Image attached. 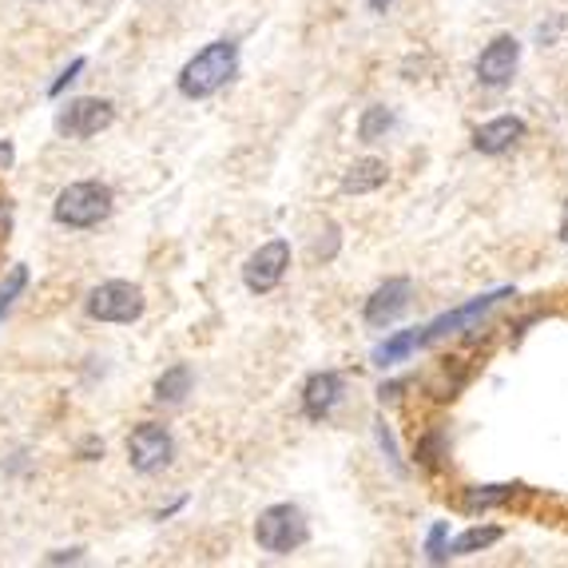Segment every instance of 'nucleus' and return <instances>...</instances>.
Masks as SVG:
<instances>
[{"label": "nucleus", "mask_w": 568, "mask_h": 568, "mask_svg": "<svg viewBox=\"0 0 568 568\" xmlns=\"http://www.w3.org/2000/svg\"><path fill=\"white\" fill-rule=\"evenodd\" d=\"M187 394H191V366H183V362H175V366L163 369L160 378H156V401H163V406H180Z\"/></svg>", "instance_id": "17"}, {"label": "nucleus", "mask_w": 568, "mask_h": 568, "mask_svg": "<svg viewBox=\"0 0 568 568\" xmlns=\"http://www.w3.org/2000/svg\"><path fill=\"white\" fill-rule=\"evenodd\" d=\"M64 560H81V548H68V553H52L49 565H64Z\"/></svg>", "instance_id": "27"}, {"label": "nucleus", "mask_w": 568, "mask_h": 568, "mask_svg": "<svg viewBox=\"0 0 568 568\" xmlns=\"http://www.w3.org/2000/svg\"><path fill=\"white\" fill-rule=\"evenodd\" d=\"M183 505H187V497H180V501H175V505H168V508H160V513H156V517H160V521H168V517H175V513H180V508Z\"/></svg>", "instance_id": "28"}, {"label": "nucleus", "mask_w": 568, "mask_h": 568, "mask_svg": "<svg viewBox=\"0 0 568 568\" xmlns=\"http://www.w3.org/2000/svg\"><path fill=\"white\" fill-rule=\"evenodd\" d=\"M307 540H310V521L307 513H302L299 505H290V501L262 508L259 521H255V545H259L262 553H270V557H290V553H299Z\"/></svg>", "instance_id": "2"}, {"label": "nucleus", "mask_w": 568, "mask_h": 568, "mask_svg": "<svg viewBox=\"0 0 568 568\" xmlns=\"http://www.w3.org/2000/svg\"><path fill=\"white\" fill-rule=\"evenodd\" d=\"M9 231H12V211H9V203L0 200V243L9 239Z\"/></svg>", "instance_id": "25"}, {"label": "nucleus", "mask_w": 568, "mask_h": 568, "mask_svg": "<svg viewBox=\"0 0 568 568\" xmlns=\"http://www.w3.org/2000/svg\"><path fill=\"white\" fill-rule=\"evenodd\" d=\"M394 128H398L394 108H386V104H369V108L358 116V143H382Z\"/></svg>", "instance_id": "16"}, {"label": "nucleus", "mask_w": 568, "mask_h": 568, "mask_svg": "<svg viewBox=\"0 0 568 568\" xmlns=\"http://www.w3.org/2000/svg\"><path fill=\"white\" fill-rule=\"evenodd\" d=\"M521 68V41L517 36H508V32H501V36H493V41L481 49L478 64H473V72H478V84L481 88H508L513 84V76H517Z\"/></svg>", "instance_id": "7"}, {"label": "nucleus", "mask_w": 568, "mask_h": 568, "mask_svg": "<svg viewBox=\"0 0 568 568\" xmlns=\"http://www.w3.org/2000/svg\"><path fill=\"white\" fill-rule=\"evenodd\" d=\"M386 180H389L386 160L366 156V160H354L346 168V175H342V191H346V195H369V191L386 187Z\"/></svg>", "instance_id": "14"}, {"label": "nucleus", "mask_w": 568, "mask_h": 568, "mask_svg": "<svg viewBox=\"0 0 568 568\" xmlns=\"http://www.w3.org/2000/svg\"><path fill=\"white\" fill-rule=\"evenodd\" d=\"M76 72H84V61H72V64H68V72H64L61 81L52 84V96H61V92H64V88H68V84H72V81H76Z\"/></svg>", "instance_id": "24"}, {"label": "nucleus", "mask_w": 568, "mask_h": 568, "mask_svg": "<svg viewBox=\"0 0 568 568\" xmlns=\"http://www.w3.org/2000/svg\"><path fill=\"white\" fill-rule=\"evenodd\" d=\"M409 307H414V282H409V279H386L366 299L362 319H366V326L386 330V326H394V322H398Z\"/></svg>", "instance_id": "10"}, {"label": "nucleus", "mask_w": 568, "mask_h": 568, "mask_svg": "<svg viewBox=\"0 0 568 568\" xmlns=\"http://www.w3.org/2000/svg\"><path fill=\"white\" fill-rule=\"evenodd\" d=\"M378 446H382V453L389 458V465L398 469V473H406V465H401V458H398V441H394V433L386 429V421H378Z\"/></svg>", "instance_id": "22"}, {"label": "nucleus", "mask_w": 568, "mask_h": 568, "mask_svg": "<svg viewBox=\"0 0 568 568\" xmlns=\"http://www.w3.org/2000/svg\"><path fill=\"white\" fill-rule=\"evenodd\" d=\"M501 537H505V533H501L497 525H473L449 545V557H473V553H485V548H493Z\"/></svg>", "instance_id": "18"}, {"label": "nucleus", "mask_w": 568, "mask_h": 568, "mask_svg": "<svg viewBox=\"0 0 568 568\" xmlns=\"http://www.w3.org/2000/svg\"><path fill=\"white\" fill-rule=\"evenodd\" d=\"M175 458V438L160 421H143L128 433V461L136 473H160Z\"/></svg>", "instance_id": "5"}, {"label": "nucleus", "mask_w": 568, "mask_h": 568, "mask_svg": "<svg viewBox=\"0 0 568 568\" xmlns=\"http://www.w3.org/2000/svg\"><path fill=\"white\" fill-rule=\"evenodd\" d=\"M24 287H29V267H12L9 279L0 282V319H4V314L12 310V302L21 299Z\"/></svg>", "instance_id": "20"}, {"label": "nucleus", "mask_w": 568, "mask_h": 568, "mask_svg": "<svg viewBox=\"0 0 568 568\" xmlns=\"http://www.w3.org/2000/svg\"><path fill=\"white\" fill-rule=\"evenodd\" d=\"M513 497H517V485H478L465 493V508L469 513H485V508L508 505Z\"/></svg>", "instance_id": "19"}, {"label": "nucleus", "mask_w": 568, "mask_h": 568, "mask_svg": "<svg viewBox=\"0 0 568 568\" xmlns=\"http://www.w3.org/2000/svg\"><path fill=\"white\" fill-rule=\"evenodd\" d=\"M116 120V108L111 100H100V96H81V100H68L56 116V131L61 136H72V140H92L100 136L104 128H111Z\"/></svg>", "instance_id": "8"}, {"label": "nucleus", "mask_w": 568, "mask_h": 568, "mask_svg": "<svg viewBox=\"0 0 568 568\" xmlns=\"http://www.w3.org/2000/svg\"><path fill=\"white\" fill-rule=\"evenodd\" d=\"M239 76V41H211L183 64L180 96L183 100H207Z\"/></svg>", "instance_id": "1"}, {"label": "nucleus", "mask_w": 568, "mask_h": 568, "mask_svg": "<svg viewBox=\"0 0 568 568\" xmlns=\"http://www.w3.org/2000/svg\"><path fill=\"white\" fill-rule=\"evenodd\" d=\"M342 394H346V382H342L339 369H319L302 386V414L310 421H326L342 406Z\"/></svg>", "instance_id": "11"}, {"label": "nucleus", "mask_w": 568, "mask_h": 568, "mask_svg": "<svg viewBox=\"0 0 568 568\" xmlns=\"http://www.w3.org/2000/svg\"><path fill=\"white\" fill-rule=\"evenodd\" d=\"M108 215H111V187H104V183L96 180L68 183V187L56 195V203H52V219L72 231L100 227Z\"/></svg>", "instance_id": "3"}, {"label": "nucleus", "mask_w": 568, "mask_h": 568, "mask_svg": "<svg viewBox=\"0 0 568 568\" xmlns=\"http://www.w3.org/2000/svg\"><path fill=\"white\" fill-rule=\"evenodd\" d=\"M421 346H426V326L398 330L394 339H386V342H378V346H374V366H382V369L398 366V362L414 358Z\"/></svg>", "instance_id": "13"}, {"label": "nucleus", "mask_w": 568, "mask_h": 568, "mask_svg": "<svg viewBox=\"0 0 568 568\" xmlns=\"http://www.w3.org/2000/svg\"><path fill=\"white\" fill-rule=\"evenodd\" d=\"M525 136H528V124L521 120V116H497V120L481 124V128L473 131V151H481V156H505V151L517 148Z\"/></svg>", "instance_id": "12"}, {"label": "nucleus", "mask_w": 568, "mask_h": 568, "mask_svg": "<svg viewBox=\"0 0 568 568\" xmlns=\"http://www.w3.org/2000/svg\"><path fill=\"white\" fill-rule=\"evenodd\" d=\"M389 4H394V0H369V9H374V12H386Z\"/></svg>", "instance_id": "30"}, {"label": "nucleus", "mask_w": 568, "mask_h": 568, "mask_svg": "<svg viewBox=\"0 0 568 568\" xmlns=\"http://www.w3.org/2000/svg\"><path fill=\"white\" fill-rule=\"evenodd\" d=\"M560 239L568 243V203H565V219H560Z\"/></svg>", "instance_id": "31"}, {"label": "nucleus", "mask_w": 568, "mask_h": 568, "mask_svg": "<svg viewBox=\"0 0 568 568\" xmlns=\"http://www.w3.org/2000/svg\"><path fill=\"white\" fill-rule=\"evenodd\" d=\"M12 163V143H0V171Z\"/></svg>", "instance_id": "29"}, {"label": "nucleus", "mask_w": 568, "mask_h": 568, "mask_svg": "<svg viewBox=\"0 0 568 568\" xmlns=\"http://www.w3.org/2000/svg\"><path fill=\"white\" fill-rule=\"evenodd\" d=\"M81 453H84V458H100V453H104V441H96V438H88V441H84V449H81Z\"/></svg>", "instance_id": "26"}, {"label": "nucleus", "mask_w": 568, "mask_h": 568, "mask_svg": "<svg viewBox=\"0 0 568 568\" xmlns=\"http://www.w3.org/2000/svg\"><path fill=\"white\" fill-rule=\"evenodd\" d=\"M426 553H429V560H433V565H446V560H449V525H446V521H438V525L429 528Z\"/></svg>", "instance_id": "21"}, {"label": "nucleus", "mask_w": 568, "mask_h": 568, "mask_svg": "<svg viewBox=\"0 0 568 568\" xmlns=\"http://www.w3.org/2000/svg\"><path fill=\"white\" fill-rule=\"evenodd\" d=\"M334 255H339V227H326V243H314V259L330 262Z\"/></svg>", "instance_id": "23"}, {"label": "nucleus", "mask_w": 568, "mask_h": 568, "mask_svg": "<svg viewBox=\"0 0 568 568\" xmlns=\"http://www.w3.org/2000/svg\"><path fill=\"white\" fill-rule=\"evenodd\" d=\"M143 290L136 282H124V279H111L100 282V287L88 290V299H84V310H88V319L96 322H136L143 314Z\"/></svg>", "instance_id": "4"}, {"label": "nucleus", "mask_w": 568, "mask_h": 568, "mask_svg": "<svg viewBox=\"0 0 568 568\" xmlns=\"http://www.w3.org/2000/svg\"><path fill=\"white\" fill-rule=\"evenodd\" d=\"M449 458V438L441 426H429L418 433V441H414V465L426 469V473H438L441 465H446Z\"/></svg>", "instance_id": "15"}, {"label": "nucleus", "mask_w": 568, "mask_h": 568, "mask_svg": "<svg viewBox=\"0 0 568 568\" xmlns=\"http://www.w3.org/2000/svg\"><path fill=\"white\" fill-rule=\"evenodd\" d=\"M513 299V290L501 287V290H489V294H478V299H469L465 307L449 310V314H441V319L426 322V346L438 339H449V334H461V330H478V322L485 319L489 310L497 307V302Z\"/></svg>", "instance_id": "9"}, {"label": "nucleus", "mask_w": 568, "mask_h": 568, "mask_svg": "<svg viewBox=\"0 0 568 568\" xmlns=\"http://www.w3.org/2000/svg\"><path fill=\"white\" fill-rule=\"evenodd\" d=\"M287 270H290V243L270 239L243 262V287L250 294H270V290H279V282L287 279Z\"/></svg>", "instance_id": "6"}]
</instances>
